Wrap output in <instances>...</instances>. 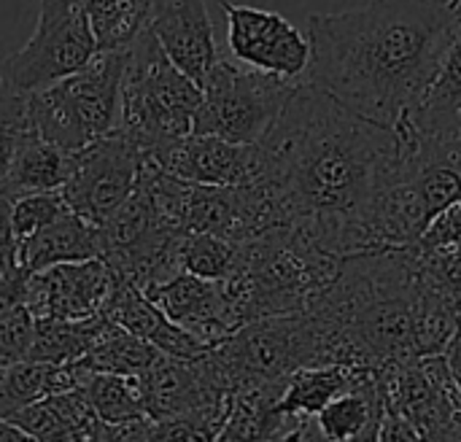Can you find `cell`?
<instances>
[{"label": "cell", "instance_id": "obj_28", "mask_svg": "<svg viewBox=\"0 0 461 442\" xmlns=\"http://www.w3.org/2000/svg\"><path fill=\"white\" fill-rule=\"evenodd\" d=\"M149 340L127 332L119 324H108L105 332L97 338V343L73 365L92 370V373H113V375H127V378H140L159 356Z\"/></svg>", "mask_w": 461, "mask_h": 442}, {"label": "cell", "instance_id": "obj_36", "mask_svg": "<svg viewBox=\"0 0 461 442\" xmlns=\"http://www.w3.org/2000/svg\"><path fill=\"white\" fill-rule=\"evenodd\" d=\"M27 278L30 273L16 262L0 275V316L14 311L16 305H24L27 297Z\"/></svg>", "mask_w": 461, "mask_h": 442}, {"label": "cell", "instance_id": "obj_29", "mask_svg": "<svg viewBox=\"0 0 461 442\" xmlns=\"http://www.w3.org/2000/svg\"><path fill=\"white\" fill-rule=\"evenodd\" d=\"M97 49H127L132 38L143 30L149 16V0H81Z\"/></svg>", "mask_w": 461, "mask_h": 442}, {"label": "cell", "instance_id": "obj_32", "mask_svg": "<svg viewBox=\"0 0 461 442\" xmlns=\"http://www.w3.org/2000/svg\"><path fill=\"white\" fill-rule=\"evenodd\" d=\"M30 92H22L11 86L5 78H0V184L22 149L24 138L30 135V108H27Z\"/></svg>", "mask_w": 461, "mask_h": 442}, {"label": "cell", "instance_id": "obj_41", "mask_svg": "<svg viewBox=\"0 0 461 442\" xmlns=\"http://www.w3.org/2000/svg\"><path fill=\"white\" fill-rule=\"evenodd\" d=\"M459 329H461V316H459Z\"/></svg>", "mask_w": 461, "mask_h": 442}, {"label": "cell", "instance_id": "obj_3", "mask_svg": "<svg viewBox=\"0 0 461 442\" xmlns=\"http://www.w3.org/2000/svg\"><path fill=\"white\" fill-rule=\"evenodd\" d=\"M305 313L316 329V365L365 370L443 354L459 329V313L419 281L413 246L343 257Z\"/></svg>", "mask_w": 461, "mask_h": 442}, {"label": "cell", "instance_id": "obj_11", "mask_svg": "<svg viewBox=\"0 0 461 442\" xmlns=\"http://www.w3.org/2000/svg\"><path fill=\"white\" fill-rule=\"evenodd\" d=\"M384 413L411 421L421 440H461V389L446 354L378 370Z\"/></svg>", "mask_w": 461, "mask_h": 442}, {"label": "cell", "instance_id": "obj_40", "mask_svg": "<svg viewBox=\"0 0 461 442\" xmlns=\"http://www.w3.org/2000/svg\"><path fill=\"white\" fill-rule=\"evenodd\" d=\"M440 3H446V5H448V8H454L456 14L461 11V0H440Z\"/></svg>", "mask_w": 461, "mask_h": 442}, {"label": "cell", "instance_id": "obj_18", "mask_svg": "<svg viewBox=\"0 0 461 442\" xmlns=\"http://www.w3.org/2000/svg\"><path fill=\"white\" fill-rule=\"evenodd\" d=\"M103 313L108 321L124 327L127 332L149 340L157 351L167 354V356H178V359H200L203 354L211 351V346H205L203 340H197L192 332L181 329L178 324H173L162 308L132 281L119 278L113 281V289L103 305Z\"/></svg>", "mask_w": 461, "mask_h": 442}, {"label": "cell", "instance_id": "obj_7", "mask_svg": "<svg viewBox=\"0 0 461 442\" xmlns=\"http://www.w3.org/2000/svg\"><path fill=\"white\" fill-rule=\"evenodd\" d=\"M127 49H100L81 70L30 92V130L68 151L119 130Z\"/></svg>", "mask_w": 461, "mask_h": 442}, {"label": "cell", "instance_id": "obj_34", "mask_svg": "<svg viewBox=\"0 0 461 442\" xmlns=\"http://www.w3.org/2000/svg\"><path fill=\"white\" fill-rule=\"evenodd\" d=\"M35 332V316L27 305H16L5 316H0V365H11L27 359Z\"/></svg>", "mask_w": 461, "mask_h": 442}, {"label": "cell", "instance_id": "obj_19", "mask_svg": "<svg viewBox=\"0 0 461 442\" xmlns=\"http://www.w3.org/2000/svg\"><path fill=\"white\" fill-rule=\"evenodd\" d=\"M103 257L100 227L76 211H62L54 221L41 227L35 235L16 243V262L27 270H46L62 262H84Z\"/></svg>", "mask_w": 461, "mask_h": 442}, {"label": "cell", "instance_id": "obj_8", "mask_svg": "<svg viewBox=\"0 0 461 442\" xmlns=\"http://www.w3.org/2000/svg\"><path fill=\"white\" fill-rule=\"evenodd\" d=\"M294 78L273 76L219 57L203 78V100L192 132L232 143H259L294 92Z\"/></svg>", "mask_w": 461, "mask_h": 442}, {"label": "cell", "instance_id": "obj_23", "mask_svg": "<svg viewBox=\"0 0 461 442\" xmlns=\"http://www.w3.org/2000/svg\"><path fill=\"white\" fill-rule=\"evenodd\" d=\"M400 122L421 132H454L461 130V11L459 30L446 49V57L438 68V76L421 103L405 113ZM397 122V124H400Z\"/></svg>", "mask_w": 461, "mask_h": 442}, {"label": "cell", "instance_id": "obj_12", "mask_svg": "<svg viewBox=\"0 0 461 442\" xmlns=\"http://www.w3.org/2000/svg\"><path fill=\"white\" fill-rule=\"evenodd\" d=\"M140 162V149L122 130L108 132L76 151L70 176L59 192L70 211L100 227L132 194Z\"/></svg>", "mask_w": 461, "mask_h": 442}, {"label": "cell", "instance_id": "obj_26", "mask_svg": "<svg viewBox=\"0 0 461 442\" xmlns=\"http://www.w3.org/2000/svg\"><path fill=\"white\" fill-rule=\"evenodd\" d=\"M111 321L105 313L92 319H35L32 346L27 359L49 362V365H73L78 362L105 332Z\"/></svg>", "mask_w": 461, "mask_h": 442}, {"label": "cell", "instance_id": "obj_37", "mask_svg": "<svg viewBox=\"0 0 461 442\" xmlns=\"http://www.w3.org/2000/svg\"><path fill=\"white\" fill-rule=\"evenodd\" d=\"M11 197L0 189V275L16 265V235L11 227Z\"/></svg>", "mask_w": 461, "mask_h": 442}, {"label": "cell", "instance_id": "obj_33", "mask_svg": "<svg viewBox=\"0 0 461 442\" xmlns=\"http://www.w3.org/2000/svg\"><path fill=\"white\" fill-rule=\"evenodd\" d=\"M62 211H68L62 192H35V194L16 197L11 203V227H14L16 243L35 235L41 227L54 221Z\"/></svg>", "mask_w": 461, "mask_h": 442}, {"label": "cell", "instance_id": "obj_13", "mask_svg": "<svg viewBox=\"0 0 461 442\" xmlns=\"http://www.w3.org/2000/svg\"><path fill=\"white\" fill-rule=\"evenodd\" d=\"M227 16V46L249 68L297 78L311 65V38L270 8L216 0Z\"/></svg>", "mask_w": 461, "mask_h": 442}, {"label": "cell", "instance_id": "obj_24", "mask_svg": "<svg viewBox=\"0 0 461 442\" xmlns=\"http://www.w3.org/2000/svg\"><path fill=\"white\" fill-rule=\"evenodd\" d=\"M365 367L348 365H313L289 375L284 394L276 405L278 416H319L338 394L354 389L365 378Z\"/></svg>", "mask_w": 461, "mask_h": 442}, {"label": "cell", "instance_id": "obj_9", "mask_svg": "<svg viewBox=\"0 0 461 442\" xmlns=\"http://www.w3.org/2000/svg\"><path fill=\"white\" fill-rule=\"evenodd\" d=\"M208 356L227 378L230 389L238 386H278L300 367L316 365V329L311 316H265L238 327Z\"/></svg>", "mask_w": 461, "mask_h": 442}, {"label": "cell", "instance_id": "obj_1", "mask_svg": "<svg viewBox=\"0 0 461 442\" xmlns=\"http://www.w3.org/2000/svg\"><path fill=\"white\" fill-rule=\"evenodd\" d=\"M259 178L284 224L335 257L378 248V211L400 165L394 127L375 124L316 84H297L259 140Z\"/></svg>", "mask_w": 461, "mask_h": 442}, {"label": "cell", "instance_id": "obj_39", "mask_svg": "<svg viewBox=\"0 0 461 442\" xmlns=\"http://www.w3.org/2000/svg\"><path fill=\"white\" fill-rule=\"evenodd\" d=\"M22 440H30L14 421H8V419H3L0 416V442H22Z\"/></svg>", "mask_w": 461, "mask_h": 442}, {"label": "cell", "instance_id": "obj_21", "mask_svg": "<svg viewBox=\"0 0 461 442\" xmlns=\"http://www.w3.org/2000/svg\"><path fill=\"white\" fill-rule=\"evenodd\" d=\"M384 421V392L378 381V370H367L365 378L338 394L319 416L321 440H378V429Z\"/></svg>", "mask_w": 461, "mask_h": 442}, {"label": "cell", "instance_id": "obj_2", "mask_svg": "<svg viewBox=\"0 0 461 442\" xmlns=\"http://www.w3.org/2000/svg\"><path fill=\"white\" fill-rule=\"evenodd\" d=\"M311 84L354 113L397 127L432 86L459 30V14L440 0H370L311 14Z\"/></svg>", "mask_w": 461, "mask_h": 442}, {"label": "cell", "instance_id": "obj_30", "mask_svg": "<svg viewBox=\"0 0 461 442\" xmlns=\"http://www.w3.org/2000/svg\"><path fill=\"white\" fill-rule=\"evenodd\" d=\"M413 265L424 289L461 316V248H424L413 243Z\"/></svg>", "mask_w": 461, "mask_h": 442}, {"label": "cell", "instance_id": "obj_14", "mask_svg": "<svg viewBox=\"0 0 461 442\" xmlns=\"http://www.w3.org/2000/svg\"><path fill=\"white\" fill-rule=\"evenodd\" d=\"M113 281L111 265L100 257L51 265L30 273L24 305L35 319H92L103 313Z\"/></svg>", "mask_w": 461, "mask_h": 442}, {"label": "cell", "instance_id": "obj_20", "mask_svg": "<svg viewBox=\"0 0 461 442\" xmlns=\"http://www.w3.org/2000/svg\"><path fill=\"white\" fill-rule=\"evenodd\" d=\"M8 421H14L30 440L95 442L97 429V416L92 413L81 386L35 400Z\"/></svg>", "mask_w": 461, "mask_h": 442}, {"label": "cell", "instance_id": "obj_17", "mask_svg": "<svg viewBox=\"0 0 461 442\" xmlns=\"http://www.w3.org/2000/svg\"><path fill=\"white\" fill-rule=\"evenodd\" d=\"M146 24L173 65L203 84L219 59L208 0H149Z\"/></svg>", "mask_w": 461, "mask_h": 442}, {"label": "cell", "instance_id": "obj_16", "mask_svg": "<svg viewBox=\"0 0 461 442\" xmlns=\"http://www.w3.org/2000/svg\"><path fill=\"white\" fill-rule=\"evenodd\" d=\"M143 292L162 308V313L173 324L192 332L211 348L240 327L224 281L178 273L170 281L154 284Z\"/></svg>", "mask_w": 461, "mask_h": 442}, {"label": "cell", "instance_id": "obj_25", "mask_svg": "<svg viewBox=\"0 0 461 442\" xmlns=\"http://www.w3.org/2000/svg\"><path fill=\"white\" fill-rule=\"evenodd\" d=\"M73 386H78L73 365H49L32 359L0 365V416L11 419L35 400Z\"/></svg>", "mask_w": 461, "mask_h": 442}, {"label": "cell", "instance_id": "obj_15", "mask_svg": "<svg viewBox=\"0 0 461 442\" xmlns=\"http://www.w3.org/2000/svg\"><path fill=\"white\" fill-rule=\"evenodd\" d=\"M149 159H154L170 176L213 186L251 184L262 173L259 143H232L205 132H189Z\"/></svg>", "mask_w": 461, "mask_h": 442}, {"label": "cell", "instance_id": "obj_38", "mask_svg": "<svg viewBox=\"0 0 461 442\" xmlns=\"http://www.w3.org/2000/svg\"><path fill=\"white\" fill-rule=\"evenodd\" d=\"M443 354H446L448 367H451V373H454V378H456L461 389V329H456V335L451 338V343H448V348Z\"/></svg>", "mask_w": 461, "mask_h": 442}, {"label": "cell", "instance_id": "obj_27", "mask_svg": "<svg viewBox=\"0 0 461 442\" xmlns=\"http://www.w3.org/2000/svg\"><path fill=\"white\" fill-rule=\"evenodd\" d=\"M73 370L100 427H122V424L149 416L143 408L138 378L113 375V373H92L78 365H73Z\"/></svg>", "mask_w": 461, "mask_h": 442}, {"label": "cell", "instance_id": "obj_10", "mask_svg": "<svg viewBox=\"0 0 461 442\" xmlns=\"http://www.w3.org/2000/svg\"><path fill=\"white\" fill-rule=\"evenodd\" d=\"M97 51L81 0H38L35 30L22 49L0 62V78L22 92H35L81 70Z\"/></svg>", "mask_w": 461, "mask_h": 442}, {"label": "cell", "instance_id": "obj_22", "mask_svg": "<svg viewBox=\"0 0 461 442\" xmlns=\"http://www.w3.org/2000/svg\"><path fill=\"white\" fill-rule=\"evenodd\" d=\"M76 151L59 149L43 138H38L32 130L24 138L22 149L16 151L0 189L16 200L22 194H35V192H59L70 176Z\"/></svg>", "mask_w": 461, "mask_h": 442}, {"label": "cell", "instance_id": "obj_6", "mask_svg": "<svg viewBox=\"0 0 461 442\" xmlns=\"http://www.w3.org/2000/svg\"><path fill=\"white\" fill-rule=\"evenodd\" d=\"M200 100V84L173 65L151 27L143 24L127 46L119 130L143 157H154L192 132Z\"/></svg>", "mask_w": 461, "mask_h": 442}, {"label": "cell", "instance_id": "obj_5", "mask_svg": "<svg viewBox=\"0 0 461 442\" xmlns=\"http://www.w3.org/2000/svg\"><path fill=\"white\" fill-rule=\"evenodd\" d=\"M400 165L378 211V248L419 243L429 221L461 200V130L421 132L405 122L394 127Z\"/></svg>", "mask_w": 461, "mask_h": 442}, {"label": "cell", "instance_id": "obj_4", "mask_svg": "<svg viewBox=\"0 0 461 442\" xmlns=\"http://www.w3.org/2000/svg\"><path fill=\"white\" fill-rule=\"evenodd\" d=\"M340 259L294 227H276L243 240L235 270L221 278L238 324L303 313L311 297L338 273Z\"/></svg>", "mask_w": 461, "mask_h": 442}, {"label": "cell", "instance_id": "obj_35", "mask_svg": "<svg viewBox=\"0 0 461 442\" xmlns=\"http://www.w3.org/2000/svg\"><path fill=\"white\" fill-rule=\"evenodd\" d=\"M424 248H461V200L446 205L419 238Z\"/></svg>", "mask_w": 461, "mask_h": 442}, {"label": "cell", "instance_id": "obj_31", "mask_svg": "<svg viewBox=\"0 0 461 442\" xmlns=\"http://www.w3.org/2000/svg\"><path fill=\"white\" fill-rule=\"evenodd\" d=\"M238 254L240 243L235 240L208 232H186L181 240V270L200 278L221 281L235 270Z\"/></svg>", "mask_w": 461, "mask_h": 442}]
</instances>
